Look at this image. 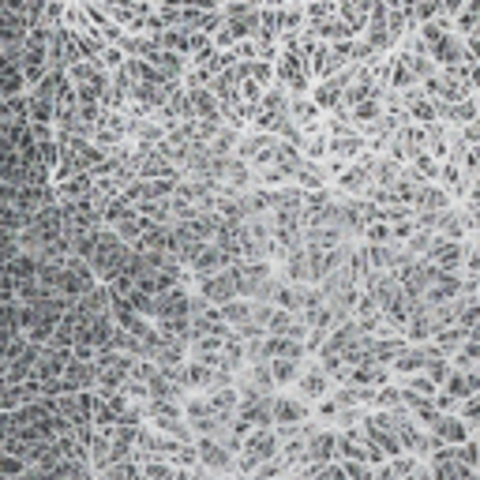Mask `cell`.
<instances>
[{
  "mask_svg": "<svg viewBox=\"0 0 480 480\" xmlns=\"http://www.w3.org/2000/svg\"><path fill=\"white\" fill-rule=\"evenodd\" d=\"M282 443H285V440L278 435V428H256V432L244 440V447H240L237 473H256L259 466L275 462V458L282 454Z\"/></svg>",
  "mask_w": 480,
  "mask_h": 480,
  "instance_id": "cell-1",
  "label": "cell"
},
{
  "mask_svg": "<svg viewBox=\"0 0 480 480\" xmlns=\"http://www.w3.org/2000/svg\"><path fill=\"white\" fill-rule=\"evenodd\" d=\"M334 387H338V383H334V375L323 368V361H319V357H308V361H304V371H301V380L289 387V390H297L304 402L319 406L323 398H330V394H334Z\"/></svg>",
  "mask_w": 480,
  "mask_h": 480,
  "instance_id": "cell-2",
  "label": "cell"
},
{
  "mask_svg": "<svg viewBox=\"0 0 480 480\" xmlns=\"http://www.w3.org/2000/svg\"><path fill=\"white\" fill-rule=\"evenodd\" d=\"M196 447H199V462H203V469H211V473H218V476H229V473H237V450L229 447L225 440H214V435H199L196 440Z\"/></svg>",
  "mask_w": 480,
  "mask_h": 480,
  "instance_id": "cell-3",
  "label": "cell"
},
{
  "mask_svg": "<svg viewBox=\"0 0 480 480\" xmlns=\"http://www.w3.org/2000/svg\"><path fill=\"white\" fill-rule=\"evenodd\" d=\"M316 416V406L311 402H304L297 390H278L275 394V424H304V421H311Z\"/></svg>",
  "mask_w": 480,
  "mask_h": 480,
  "instance_id": "cell-4",
  "label": "cell"
},
{
  "mask_svg": "<svg viewBox=\"0 0 480 480\" xmlns=\"http://www.w3.org/2000/svg\"><path fill=\"white\" fill-rule=\"evenodd\" d=\"M199 293L206 297V301H214V304H229L233 297H240V285H237V278H233V270H214V275H206V278H199Z\"/></svg>",
  "mask_w": 480,
  "mask_h": 480,
  "instance_id": "cell-5",
  "label": "cell"
},
{
  "mask_svg": "<svg viewBox=\"0 0 480 480\" xmlns=\"http://www.w3.org/2000/svg\"><path fill=\"white\" fill-rule=\"evenodd\" d=\"M225 266H233V256H229L218 240H211V244H206L203 252L192 259L196 278H206V275H214V270H225Z\"/></svg>",
  "mask_w": 480,
  "mask_h": 480,
  "instance_id": "cell-6",
  "label": "cell"
},
{
  "mask_svg": "<svg viewBox=\"0 0 480 480\" xmlns=\"http://www.w3.org/2000/svg\"><path fill=\"white\" fill-rule=\"evenodd\" d=\"M435 435H440L443 443H450V447H458V443H466V440H473V424L466 421L462 413H443V421L432 428Z\"/></svg>",
  "mask_w": 480,
  "mask_h": 480,
  "instance_id": "cell-7",
  "label": "cell"
},
{
  "mask_svg": "<svg viewBox=\"0 0 480 480\" xmlns=\"http://www.w3.org/2000/svg\"><path fill=\"white\" fill-rule=\"evenodd\" d=\"M390 380H394V368L383 361H368V364L349 368V383H357V387H383Z\"/></svg>",
  "mask_w": 480,
  "mask_h": 480,
  "instance_id": "cell-8",
  "label": "cell"
},
{
  "mask_svg": "<svg viewBox=\"0 0 480 480\" xmlns=\"http://www.w3.org/2000/svg\"><path fill=\"white\" fill-rule=\"evenodd\" d=\"M311 462H338V428H323L319 435L308 440Z\"/></svg>",
  "mask_w": 480,
  "mask_h": 480,
  "instance_id": "cell-9",
  "label": "cell"
},
{
  "mask_svg": "<svg viewBox=\"0 0 480 480\" xmlns=\"http://www.w3.org/2000/svg\"><path fill=\"white\" fill-rule=\"evenodd\" d=\"M304 361H308V357H278V361H270V368H275V380H278V390L293 387V383L301 380Z\"/></svg>",
  "mask_w": 480,
  "mask_h": 480,
  "instance_id": "cell-10",
  "label": "cell"
},
{
  "mask_svg": "<svg viewBox=\"0 0 480 480\" xmlns=\"http://www.w3.org/2000/svg\"><path fill=\"white\" fill-rule=\"evenodd\" d=\"M222 316L229 327H240L248 319H256V301L252 297H233L229 304H222Z\"/></svg>",
  "mask_w": 480,
  "mask_h": 480,
  "instance_id": "cell-11",
  "label": "cell"
},
{
  "mask_svg": "<svg viewBox=\"0 0 480 480\" xmlns=\"http://www.w3.org/2000/svg\"><path fill=\"white\" fill-rule=\"evenodd\" d=\"M31 469L27 458H19V454H8V450H0V480H19Z\"/></svg>",
  "mask_w": 480,
  "mask_h": 480,
  "instance_id": "cell-12",
  "label": "cell"
},
{
  "mask_svg": "<svg viewBox=\"0 0 480 480\" xmlns=\"http://www.w3.org/2000/svg\"><path fill=\"white\" fill-rule=\"evenodd\" d=\"M361 240H368V244H394V225L390 222H368L364 229H361Z\"/></svg>",
  "mask_w": 480,
  "mask_h": 480,
  "instance_id": "cell-13",
  "label": "cell"
},
{
  "mask_svg": "<svg viewBox=\"0 0 480 480\" xmlns=\"http://www.w3.org/2000/svg\"><path fill=\"white\" fill-rule=\"evenodd\" d=\"M364 416H368V406H345L338 416H334V424H330V428H338V432L361 428V424H364Z\"/></svg>",
  "mask_w": 480,
  "mask_h": 480,
  "instance_id": "cell-14",
  "label": "cell"
},
{
  "mask_svg": "<svg viewBox=\"0 0 480 480\" xmlns=\"http://www.w3.org/2000/svg\"><path fill=\"white\" fill-rule=\"evenodd\" d=\"M443 390H447V394H454L458 402H469V398H473V390H469V375H466L462 368H454V371H450V380L443 383Z\"/></svg>",
  "mask_w": 480,
  "mask_h": 480,
  "instance_id": "cell-15",
  "label": "cell"
},
{
  "mask_svg": "<svg viewBox=\"0 0 480 480\" xmlns=\"http://www.w3.org/2000/svg\"><path fill=\"white\" fill-rule=\"evenodd\" d=\"M173 466H180V469H199L203 462H199V447L196 443H180V450L173 454Z\"/></svg>",
  "mask_w": 480,
  "mask_h": 480,
  "instance_id": "cell-16",
  "label": "cell"
},
{
  "mask_svg": "<svg viewBox=\"0 0 480 480\" xmlns=\"http://www.w3.org/2000/svg\"><path fill=\"white\" fill-rule=\"evenodd\" d=\"M342 413V406H338V398H334V394H330V398H323L319 406H316V416H319V421L330 428L334 424V416H338Z\"/></svg>",
  "mask_w": 480,
  "mask_h": 480,
  "instance_id": "cell-17",
  "label": "cell"
},
{
  "mask_svg": "<svg viewBox=\"0 0 480 480\" xmlns=\"http://www.w3.org/2000/svg\"><path fill=\"white\" fill-rule=\"evenodd\" d=\"M435 406H440L443 413H462V402H458L454 394H447V390H440V394H435Z\"/></svg>",
  "mask_w": 480,
  "mask_h": 480,
  "instance_id": "cell-18",
  "label": "cell"
},
{
  "mask_svg": "<svg viewBox=\"0 0 480 480\" xmlns=\"http://www.w3.org/2000/svg\"><path fill=\"white\" fill-rule=\"evenodd\" d=\"M375 480H398V473H394L390 462H383V466H375Z\"/></svg>",
  "mask_w": 480,
  "mask_h": 480,
  "instance_id": "cell-19",
  "label": "cell"
},
{
  "mask_svg": "<svg viewBox=\"0 0 480 480\" xmlns=\"http://www.w3.org/2000/svg\"><path fill=\"white\" fill-rule=\"evenodd\" d=\"M406 480H435V473H432V466H428V462H424V466H421V469H413V473H409V476H406Z\"/></svg>",
  "mask_w": 480,
  "mask_h": 480,
  "instance_id": "cell-20",
  "label": "cell"
},
{
  "mask_svg": "<svg viewBox=\"0 0 480 480\" xmlns=\"http://www.w3.org/2000/svg\"><path fill=\"white\" fill-rule=\"evenodd\" d=\"M466 203L480 211V177H473V192H469V199H466Z\"/></svg>",
  "mask_w": 480,
  "mask_h": 480,
  "instance_id": "cell-21",
  "label": "cell"
},
{
  "mask_svg": "<svg viewBox=\"0 0 480 480\" xmlns=\"http://www.w3.org/2000/svg\"><path fill=\"white\" fill-rule=\"evenodd\" d=\"M476 301H480V293H476Z\"/></svg>",
  "mask_w": 480,
  "mask_h": 480,
  "instance_id": "cell-22",
  "label": "cell"
},
{
  "mask_svg": "<svg viewBox=\"0 0 480 480\" xmlns=\"http://www.w3.org/2000/svg\"><path fill=\"white\" fill-rule=\"evenodd\" d=\"M476 480H480V473H476Z\"/></svg>",
  "mask_w": 480,
  "mask_h": 480,
  "instance_id": "cell-23",
  "label": "cell"
}]
</instances>
